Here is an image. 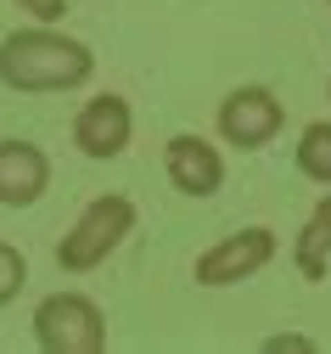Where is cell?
Here are the masks:
<instances>
[{
	"label": "cell",
	"instance_id": "6da1fadb",
	"mask_svg": "<svg viewBox=\"0 0 331 354\" xmlns=\"http://www.w3.org/2000/svg\"><path fill=\"white\" fill-rule=\"evenodd\" d=\"M96 73L84 39L62 34L57 23H34L0 39V84H12L23 96H45V91H79Z\"/></svg>",
	"mask_w": 331,
	"mask_h": 354
},
{
	"label": "cell",
	"instance_id": "4fadbf2b",
	"mask_svg": "<svg viewBox=\"0 0 331 354\" xmlns=\"http://www.w3.org/2000/svg\"><path fill=\"white\" fill-rule=\"evenodd\" d=\"M314 354V337H298V332H287V337H264V354Z\"/></svg>",
	"mask_w": 331,
	"mask_h": 354
},
{
	"label": "cell",
	"instance_id": "9c48e42d",
	"mask_svg": "<svg viewBox=\"0 0 331 354\" xmlns=\"http://www.w3.org/2000/svg\"><path fill=\"white\" fill-rule=\"evenodd\" d=\"M325 248H331V197L314 203V214L298 231V270H303V281H325Z\"/></svg>",
	"mask_w": 331,
	"mask_h": 354
},
{
	"label": "cell",
	"instance_id": "3957f363",
	"mask_svg": "<svg viewBox=\"0 0 331 354\" xmlns=\"http://www.w3.org/2000/svg\"><path fill=\"white\" fill-rule=\"evenodd\" d=\"M34 343L45 354H102L107 348V315L84 292H51L34 304Z\"/></svg>",
	"mask_w": 331,
	"mask_h": 354
},
{
	"label": "cell",
	"instance_id": "ba28073f",
	"mask_svg": "<svg viewBox=\"0 0 331 354\" xmlns=\"http://www.w3.org/2000/svg\"><path fill=\"white\" fill-rule=\"evenodd\" d=\"M51 192V158L34 141H0V203L28 208Z\"/></svg>",
	"mask_w": 331,
	"mask_h": 354
},
{
	"label": "cell",
	"instance_id": "8fae6325",
	"mask_svg": "<svg viewBox=\"0 0 331 354\" xmlns=\"http://www.w3.org/2000/svg\"><path fill=\"white\" fill-rule=\"evenodd\" d=\"M28 281V259L12 248V242H0V304H12Z\"/></svg>",
	"mask_w": 331,
	"mask_h": 354
},
{
	"label": "cell",
	"instance_id": "7a4b0ae2",
	"mask_svg": "<svg viewBox=\"0 0 331 354\" xmlns=\"http://www.w3.org/2000/svg\"><path fill=\"white\" fill-rule=\"evenodd\" d=\"M135 231V203L118 197V192H102V197H90L79 208V219L68 225V236L57 242V264L68 276H84V270H96V264H107V253Z\"/></svg>",
	"mask_w": 331,
	"mask_h": 354
},
{
	"label": "cell",
	"instance_id": "277c9868",
	"mask_svg": "<svg viewBox=\"0 0 331 354\" xmlns=\"http://www.w3.org/2000/svg\"><path fill=\"white\" fill-rule=\"evenodd\" d=\"M275 253H281L275 231L269 225H247V231H230L214 248H202L191 276H197V287H236V281L258 276L264 264H275Z\"/></svg>",
	"mask_w": 331,
	"mask_h": 354
},
{
	"label": "cell",
	"instance_id": "30bf717a",
	"mask_svg": "<svg viewBox=\"0 0 331 354\" xmlns=\"http://www.w3.org/2000/svg\"><path fill=\"white\" fill-rule=\"evenodd\" d=\"M298 169H303V180L331 186V118L303 124V136H298Z\"/></svg>",
	"mask_w": 331,
	"mask_h": 354
},
{
	"label": "cell",
	"instance_id": "7c38bea8",
	"mask_svg": "<svg viewBox=\"0 0 331 354\" xmlns=\"http://www.w3.org/2000/svg\"><path fill=\"white\" fill-rule=\"evenodd\" d=\"M17 12H28L34 23H62V12H68V0H12Z\"/></svg>",
	"mask_w": 331,
	"mask_h": 354
},
{
	"label": "cell",
	"instance_id": "5b68a950",
	"mask_svg": "<svg viewBox=\"0 0 331 354\" xmlns=\"http://www.w3.org/2000/svg\"><path fill=\"white\" fill-rule=\"evenodd\" d=\"M281 124H287V107H281L275 91H264V84H242V91H230L219 102V136L230 147L242 152H258L281 136Z\"/></svg>",
	"mask_w": 331,
	"mask_h": 354
},
{
	"label": "cell",
	"instance_id": "8992f818",
	"mask_svg": "<svg viewBox=\"0 0 331 354\" xmlns=\"http://www.w3.org/2000/svg\"><path fill=\"white\" fill-rule=\"evenodd\" d=\"M129 136H135V113H129V102L124 96H90L84 107H79V118H73V147L84 152V158H118L124 147H129Z\"/></svg>",
	"mask_w": 331,
	"mask_h": 354
},
{
	"label": "cell",
	"instance_id": "52a82bcc",
	"mask_svg": "<svg viewBox=\"0 0 331 354\" xmlns=\"http://www.w3.org/2000/svg\"><path fill=\"white\" fill-rule=\"evenodd\" d=\"M163 169H169V186L185 197H214L225 186V158L202 136H174L163 147Z\"/></svg>",
	"mask_w": 331,
	"mask_h": 354
}]
</instances>
